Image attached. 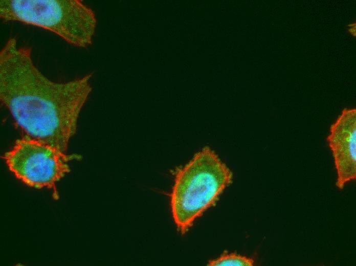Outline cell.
Here are the masks:
<instances>
[{"mask_svg":"<svg viewBox=\"0 0 356 266\" xmlns=\"http://www.w3.org/2000/svg\"><path fill=\"white\" fill-rule=\"evenodd\" d=\"M92 73L53 82L34 64L31 49L9 38L0 52V100L31 138L65 153L92 90Z\"/></svg>","mask_w":356,"mask_h":266,"instance_id":"6da1fadb","label":"cell"},{"mask_svg":"<svg viewBox=\"0 0 356 266\" xmlns=\"http://www.w3.org/2000/svg\"><path fill=\"white\" fill-rule=\"evenodd\" d=\"M229 168L209 147L196 153L174 173L170 195L174 222L183 234L196 218L213 206L232 182Z\"/></svg>","mask_w":356,"mask_h":266,"instance_id":"7a4b0ae2","label":"cell"},{"mask_svg":"<svg viewBox=\"0 0 356 266\" xmlns=\"http://www.w3.org/2000/svg\"><path fill=\"white\" fill-rule=\"evenodd\" d=\"M0 17L49 31L79 48L93 43L97 24L94 11L80 0H2Z\"/></svg>","mask_w":356,"mask_h":266,"instance_id":"3957f363","label":"cell"},{"mask_svg":"<svg viewBox=\"0 0 356 266\" xmlns=\"http://www.w3.org/2000/svg\"><path fill=\"white\" fill-rule=\"evenodd\" d=\"M4 158L17 178L36 188H53L55 183L70 172L67 163L79 159L68 155L47 144L25 137L16 141Z\"/></svg>","mask_w":356,"mask_h":266,"instance_id":"277c9868","label":"cell"},{"mask_svg":"<svg viewBox=\"0 0 356 266\" xmlns=\"http://www.w3.org/2000/svg\"><path fill=\"white\" fill-rule=\"evenodd\" d=\"M326 141L334 159L336 186L356 179V109L344 108L331 125Z\"/></svg>","mask_w":356,"mask_h":266,"instance_id":"5b68a950","label":"cell"},{"mask_svg":"<svg viewBox=\"0 0 356 266\" xmlns=\"http://www.w3.org/2000/svg\"><path fill=\"white\" fill-rule=\"evenodd\" d=\"M254 260L235 253L224 254L219 257L209 261L208 265L253 266Z\"/></svg>","mask_w":356,"mask_h":266,"instance_id":"8992f818","label":"cell"}]
</instances>
